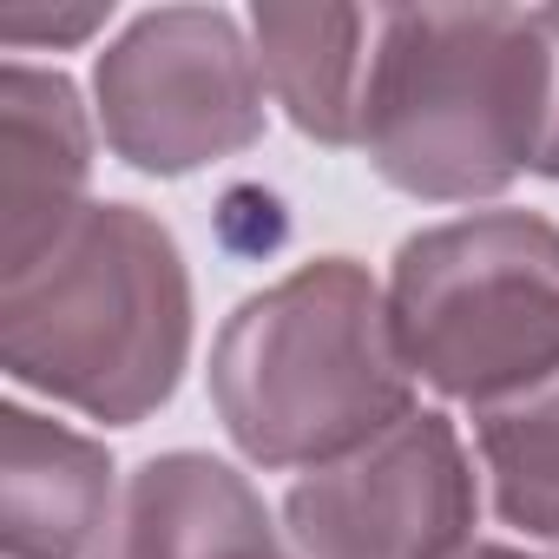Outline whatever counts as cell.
Segmentation results:
<instances>
[{"mask_svg":"<svg viewBox=\"0 0 559 559\" xmlns=\"http://www.w3.org/2000/svg\"><path fill=\"white\" fill-rule=\"evenodd\" d=\"M211 402L257 467H323L369 448L415 415L389 297L349 257L290 270L217 330Z\"/></svg>","mask_w":559,"mask_h":559,"instance_id":"3","label":"cell"},{"mask_svg":"<svg viewBox=\"0 0 559 559\" xmlns=\"http://www.w3.org/2000/svg\"><path fill=\"white\" fill-rule=\"evenodd\" d=\"M99 21H106V8H73V14L14 8V14H0V34H8V40H53V47H67V40H86Z\"/></svg>","mask_w":559,"mask_h":559,"instance_id":"12","label":"cell"},{"mask_svg":"<svg viewBox=\"0 0 559 559\" xmlns=\"http://www.w3.org/2000/svg\"><path fill=\"white\" fill-rule=\"evenodd\" d=\"M257 559H284V546H270V552H257Z\"/></svg>","mask_w":559,"mask_h":559,"instance_id":"15","label":"cell"},{"mask_svg":"<svg viewBox=\"0 0 559 559\" xmlns=\"http://www.w3.org/2000/svg\"><path fill=\"white\" fill-rule=\"evenodd\" d=\"M539 34L552 53V112H546V145H539V178H559V8H539Z\"/></svg>","mask_w":559,"mask_h":559,"instance_id":"13","label":"cell"},{"mask_svg":"<svg viewBox=\"0 0 559 559\" xmlns=\"http://www.w3.org/2000/svg\"><path fill=\"white\" fill-rule=\"evenodd\" d=\"M454 559H526V552H513V546H461Z\"/></svg>","mask_w":559,"mask_h":559,"instance_id":"14","label":"cell"},{"mask_svg":"<svg viewBox=\"0 0 559 559\" xmlns=\"http://www.w3.org/2000/svg\"><path fill=\"white\" fill-rule=\"evenodd\" d=\"M191 356V276L158 217L86 204L21 276H0V369L93 421H145Z\"/></svg>","mask_w":559,"mask_h":559,"instance_id":"2","label":"cell"},{"mask_svg":"<svg viewBox=\"0 0 559 559\" xmlns=\"http://www.w3.org/2000/svg\"><path fill=\"white\" fill-rule=\"evenodd\" d=\"M257 67L317 145L362 139V86H369V40L376 14L362 8H257Z\"/></svg>","mask_w":559,"mask_h":559,"instance_id":"10","label":"cell"},{"mask_svg":"<svg viewBox=\"0 0 559 559\" xmlns=\"http://www.w3.org/2000/svg\"><path fill=\"white\" fill-rule=\"evenodd\" d=\"M552 112V53L539 8H395L376 14L362 152L435 204L507 191L539 165Z\"/></svg>","mask_w":559,"mask_h":559,"instance_id":"1","label":"cell"},{"mask_svg":"<svg viewBox=\"0 0 559 559\" xmlns=\"http://www.w3.org/2000/svg\"><path fill=\"white\" fill-rule=\"evenodd\" d=\"M389 330L428 389L493 408L559 369V224L480 211L395 250Z\"/></svg>","mask_w":559,"mask_h":559,"instance_id":"4","label":"cell"},{"mask_svg":"<svg viewBox=\"0 0 559 559\" xmlns=\"http://www.w3.org/2000/svg\"><path fill=\"white\" fill-rule=\"evenodd\" d=\"M112 461L99 441L8 402L0 408V546L8 559H80L106 533Z\"/></svg>","mask_w":559,"mask_h":559,"instance_id":"9","label":"cell"},{"mask_svg":"<svg viewBox=\"0 0 559 559\" xmlns=\"http://www.w3.org/2000/svg\"><path fill=\"white\" fill-rule=\"evenodd\" d=\"M93 86L106 145L152 178H185L257 145L263 132V67L243 27L217 8H165L132 21Z\"/></svg>","mask_w":559,"mask_h":559,"instance_id":"5","label":"cell"},{"mask_svg":"<svg viewBox=\"0 0 559 559\" xmlns=\"http://www.w3.org/2000/svg\"><path fill=\"white\" fill-rule=\"evenodd\" d=\"M86 171L93 139L73 80L14 60L0 73V276H21L80 224Z\"/></svg>","mask_w":559,"mask_h":559,"instance_id":"7","label":"cell"},{"mask_svg":"<svg viewBox=\"0 0 559 559\" xmlns=\"http://www.w3.org/2000/svg\"><path fill=\"white\" fill-rule=\"evenodd\" d=\"M474 421L500 520L533 539H559V369L513 402L474 408Z\"/></svg>","mask_w":559,"mask_h":559,"instance_id":"11","label":"cell"},{"mask_svg":"<svg viewBox=\"0 0 559 559\" xmlns=\"http://www.w3.org/2000/svg\"><path fill=\"white\" fill-rule=\"evenodd\" d=\"M270 546V513L237 467L158 454L126 480L93 559H257Z\"/></svg>","mask_w":559,"mask_h":559,"instance_id":"8","label":"cell"},{"mask_svg":"<svg viewBox=\"0 0 559 559\" xmlns=\"http://www.w3.org/2000/svg\"><path fill=\"white\" fill-rule=\"evenodd\" d=\"M310 559H454L474 526V474L448 415H402L369 448L310 467L284 500Z\"/></svg>","mask_w":559,"mask_h":559,"instance_id":"6","label":"cell"}]
</instances>
